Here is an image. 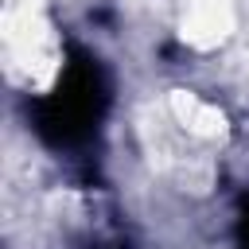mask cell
Here are the masks:
<instances>
[{
	"mask_svg": "<svg viewBox=\"0 0 249 249\" xmlns=\"http://www.w3.org/2000/svg\"><path fill=\"white\" fill-rule=\"evenodd\" d=\"M233 31V0H191L183 16V39L191 47H218Z\"/></svg>",
	"mask_w": 249,
	"mask_h": 249,
	"instance_id": "1",
	"label": "cell"
},
{
	"mask_svg": "<svg viewBox=\"0 0 249 249\" xmlns=\"http://www.w3.org/2000/svg\"><path fill=\"white\" fill-rule=\"evenodd\" d=\"M171 113H175V121L191 132V136H202V140H210V136H222V128H226V117L218 113V105H210V101H202L198 93H171Z\"/></svg>",
	"mask_w": 249,
	"mask_h": 249,
	"instance_id": "2",
	"label": "cell"
}]
</instances>
